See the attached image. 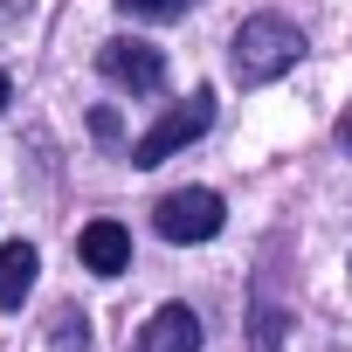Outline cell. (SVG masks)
I'll use <instances>...</instances> for the list:
<instances>
[{"mask_svg":"<svg viewBox=\"0 0 352 352\" xmlns=\"http://www.w3.org/2000/svg\"><path fill=\"white\" fill-rule=\"evenodd\" d=\"M304 63V28L283 14H249L235 28V76L242 83H276Z\"/></svg>","mask_w":352,"mask_h":352,"instance_id":"obj_1","label":"cell"},{"mask_svg":"<svg viewBox=\"0 0 352 352\" xmlns=\"http://www.w3.org/2000/svg\"><path fill=\"white\" fill-rule=\"evenodd\" d=\"M152 228H159L166 242H180V249L214 242V235L228 228V201H221L214 187H180V194H166V201L152 208Z\"/></svg>","mask_w":352,"mask_h":352,"instance_id":"obj_2","label":"cell"},{"mask_svg":"<svg viewBox=\"0 0 352 352\" xmlns=\"http://www.w3.org/2000/svg\"><path fill=\"white\" fill-rule=\"evenodd\" d=\"M208 124H214V90H194L187 104H173V111H166V118H159V124L131 145V166H166L173 152H187Z\"/></svg>","mask_w":352,"mask_h":352,"instance_id":"obj_3","label":"cell"},{"mask_svg":"<svg viewBox=\"0 0 352 352\" xmlns=\"http://www.w3.org/2000/svg\"><path fill=\"white\" fill-rule=\"evenodd\" d=\"M97 69H104V83H118V90H131V97H145V90L166 83V56H159L152 42H131V35L104 42V49H97Z\"/></svg>","mask_w":352,"mask_h":352,"instance_id":"obj_4","label":"cell"},{"mask_svg":"<svg viewBox=\"0 0 352 352\" xmlns=\"http://www.w3.org/2000/svg\"><path fill=\"white\" fill-rule=\"evenodd\" d=\"M201 311L194 304H159L145 324H138V345L131 352H201Z\"/></svg>","mask_w":352,"mask_h":352,"instance_id":"obj_5","label":"cell"},{"mask_svg":"<svg viewBox=\"0 0 352 352\" xmlns=\"http://www.w3.org/2000/svg\"><path fill=\"white\" fill-rule=\"evenodd\" d=\"M76 256H83V270H97V276H124V270H131V235H124L118 221H90V228L76 235Z\"/></svg>","mask_w":352,"mask_h":352,"instance_id":"obj_6","label":"cell"},{"mask_svg":"<svg viewBox=\"0 0 352 352\" xmlns=\"http://www.w3.org/2000/svg\"><path fill=\"white\" fill-rule=\"evenodd\" d=\"M35 270H42V256H35L28 242H8V249H0V311H21V304H28Z\"/></svg>","mask_w":352,"mask_h":352,"instance_id":"obj_7","label":"cell"},{"mask_svg":"<svg viewBox=\"0 0 352 352\" xmlns=\"http://www.w3.org/2000/svg\"><path fill=\"white\" fill-rule=\"evenodd\" d=\"M194 8V0H118V14H131V21H180Z\"/></svg>","mask_w":352,"mask_h":352,"instance_id":"obj_8","label":"cell"},{"mask_svg":"<svg viewBox=\"0 0 352 352\" xmlns=\"http://www.w3.org/2000/svg\"><path fill=\"white\" fill-rule=\"evenodd\" d=\"M276 338H283V311L256 297V331H249V345H256V352H276Z\"/></svg>","mask_w":352,"mask_h":352,"instance_id":"obj_9","label":"cell"},{"mask_svg":"<svg viewBox=\"0 0 352 352\" xmlns=\"http://www.w3.org/2000/svg\"><path fill=\"white\" fill-rule=\"evenodd\" d=\"M56 352H90V331H83V311H56Z\"/></svg>","mask_w":352,"mask_h":352,"instance_id":"obj_10","label":"cell"},{"mask_svg":"<svg viewBox=\"0 0 352 352\" xmlns=\"http://www.w3.org/2000/svg\"><path fill=\"white\" fill-rule=\"evenodd\" d=\"M118 131H124V124H118V111H90V138H104V145H111Z\"/></svg>","mask_w":352,"mask_h":352,"instance_id":"obj_11","label":"cell"},{"mask_svg":"<svg viewBox=\"0 0 352 352\" xmlns=\"http://www.w3.org/2000/svg\"><path fill=\"white\" fill-rule=\"evenodd\" d=\"M338 145H345V152H352V111H345V118H338Z\"/></svg>","mask_w":352,"mask_h":352,"instance_id":"obj_12","label":"cell"},{"mask_svg":"<svg viewBox=\"0 0 352 352\" xmlns=\"http://www.w3.org/2000/svg\"><path fill=\"white\" fill-rule=\"evenodd\" d=\"M8 97H14V90H8V76H0V111H8Z\"/></svg>","mask_w":352,"mask_h":352,"instance_id":"obj_13","label":"cell"}]
</instances>
